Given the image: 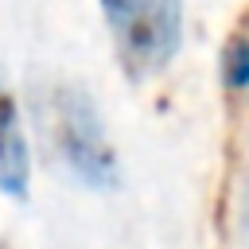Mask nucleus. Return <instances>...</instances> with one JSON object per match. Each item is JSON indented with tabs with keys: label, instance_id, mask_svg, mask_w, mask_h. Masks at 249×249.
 I'll list each match as a JSON object with an SVG mask.
<instances>
[{
	"label": "nucleus",
	"instance_id": "3",
	"mask_svg": "<svg viewBox=\"0 0 249 249\" xmlns=\"http://www.w3.org/2000/svg\"><path fill=\"white\" fill-rule=\"evenodd\" d=\"M0 195L12 202H27L31 195V148L19 124L16 97L0 82Z\"/></svg>",
	"mask_w": 249,
	"mask_h": 249
},
{
	"label": "nucleus",
	"instance_id": "4",
	"mask_svg": "<svg viewBox=\"0 0 249 249\" xmlns=\"http://www.w3.org/2000/svg\"><path fill=\"white\" fill-rule=\"evenodd\" d=\"M218 78L226 93H245L249 89V27H237L218 54Z\"/></svg>",
	"mask_w": 249,
	"mask_h": 249
},
{
	"label": "nucleus",
	"instance_id": "2",
	"mask_svg": "<svg viewBox=\"0 0 249 249\" xmlns=\"http://www.w3.org/2000/svg\"><path fill=\"white\" fill-rule=\"evenodd\" d=\"M121 70L148 82L183 47V0H97Z\"/></svg>",
	"mask_w": 249,
	"mask_h": 249
},
{
	"label": "nucleus",
	"instance_id": "5",
	"mask_svg": "<svg viewBox=\"0 0 249 249\" xmlns=\"http://www.w3.org/2000/svg\"><path fill=\"white\" fill-rule=\"evenodd\" d=\"M237 230H241V237L249 241V167H245L241 187H237Z\"/></svg>",
	"mask_w": 249,
	"mask_h": 249
},
{
	"label": "nucleus",
	"instance_id": "1",
	"mask_svg": "<svg viewBox=\"0 0 249 249\" xmlns=\"http://www.w3.org/2000/svg\"><path fill=\"white\" fill-rule=\"evenodd\" d=\"M39 121L43 136L54 152V160L89 191H109L117 187V152L105 136L101 113L93 97L82 86H51L39 97Z\"/></svg>",
	"mask_w": 249,
	"mask_h": 249
},
{
	"label": "nucleus",
	"instance_id": "6",
	"mask_svg": "<svg viewBox=\"0 0 249 249\" xmlns=\"http://www.w3.org/2000/svg\"><path fill=\"white\" fill-rule=\"evenodd\" d=\"M0 249H4V245H0Z\"/></svg>",
	"mask_w": 249,
	"mask_h": 249
}]
</instances>
